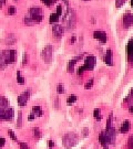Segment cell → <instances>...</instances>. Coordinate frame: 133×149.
<instances>
[{
    "mask_svg": "<svg viewBox=\"0 0 133 149\" xmlns=\"http://www.w3.org/2000/svg\"><path fill=\"white\" fill-rule=\"evenodd\" d=\"M64 31H65V29H64V27L62 24H59V23H54V24H53L52 34L57 38V39H61V38L63 37Z\"/></svg>",
    "mask_w": 133,
    "mask_h": 149,
    "instance_id": "obj_9",
    "label": "cell"
},
{
    "mask_svg": "<svg viewBox=\"0 0 133 149\" xmlns=\"http://www.w3.org/2000/svg\"><path fill=\"white\" fill-rule=\"evenodd\" d=\"M8 134H9V136L11 137V139H12V140H15V141H17V140H18L16 134H15V132H13L12 129H9V130H8Z\"/></svg>",
    "mask_w": 133,
    "mask_h": 149,
    "instance_id": "obj_38",
    "label": "cell"
},
{
    "mask_svg": "<svg viewBox=\"0 0 133 149\" xmlns=\"http://www.w3.org/2000/svg\"><path fill=\"white\" fill-rule=\"evenodd\" d=\"M103 61H104V63H106V65H109V66H112V65H113V52H112L111 49H108L106 51Z\"/></svg>",
    "mask_w": 133,
    "mask_h": 149,
    "instance_id": "obj_15",
    "label": "cell"
},
{
    "mask_svg": "<svg viewBox=\"0 0 133 149\" xmlns=\"http://www.w3.org/2000/svg\"><path fill=\"white\" fill-rule=\"evenodd\" d=\"M75 40H77V38H75V36H72V37L70 38V40H69L70 44H75Z\"/></svg>",
    "mask_w": 133,
    "mask_h": 149,
    "instance_id": "obj_41",
    "label": "cell"
},
{
    "mask_svg": "<svg viewBox=\"0 0 133 149\" xmlns=\"http://www.w3.org/2000/svg\"><path fill=\"white\" fill-rule=\"evenodd\" d=\"M81 58H82V54L79 55V56H77V58H75V59L70 60L69 63H68V66H67V70H68V72H69V73H72V72L75 71V65L77 64V62H78Z\"/></svg>",
    "mask_w": 133,
    "mask_h": 149,
    "instance_id": "obj_16",
    "label": "cell"
},
{
    "mask_svg": "<svg viewBox=\"0 0 133 149\" xmlns=\"http://www.w3.org/2000/svg\"><path fill=\"white\" fill-rule=\"evenodd\" d=\"M22 126V112H18V119H17V127L20 128Z\"/></svg>",
    "mask_w": 133,
    "mask_h": 149,
    "instance_id": "obj_27",
    "label": "cell"
},
{
    "mask_svg": "<svg viewBox=\"0 0 133 149\" xmlns=\"http://www.w3.org/2000/svg\"><path fill=\"white\" fill-rule=\"evenodd\" d=\"M128 149H133V135H131L128 139Z\"/></svg>",
    "mask_w": 133,
    "mask_h": 149,
    "instance_id": "obj_39",
    "label": "cell"
},
{
    "mask_svg": "<svg viewBox=\"0 0 133 149\" xmlns=\"http://www.w3.org/2000/svg\"><path fill=\"white\" fill-rule=\"evenodd\" d=\"M30 96H31V90H30V88H28V90L23 91L21 94L18 96V98H17V102H18L19 106H21V107L26 106L27 103L29 102V98H30Z\"/></svg>",
    "mask_w": 133,
    "mask_h": 149,
    "instance_id": "obj_6",
    "label": "cell"
},
{
    "mask_svg": "<svg viewBox=\"0 0 133 149\" xmlns=\"http://www.w3.org/2000/svg\"><path fill=\"white\" fill-rule=\"evenodd\" d=\"M129 112H130L133 115V104H131V105L129 106Z\"/></svg>",
    "mask_w": 133,
    "mask_h": 149,
    "instance_id": "obj_48",
    "label": "cell"
},
{
    "mask_svg": "<svg viewBox=\"0 0 133 149\" xmlns=\"http://www.w3.org/2000/svg\"><path fill=\"white\" fill-rule=\"evenodd\" d=\"M127 56H128L129 62L133 64V38L129 40L128 44H127Z\"/></svg>",
    "mask_w": 133,
    "mask_h": 149,
    "instance_id": "obj_13",
    "label": "cell"
},
{
    "mask_svg": "<svg viewBox=\"0 0 133 149\" xmlns=\"http://www.w3.org/2000/svg\"><path fill=\"white\" fill-rule=\"evenodd\" d=\"M9 107V100L5 96H0V111Z\"/></svg>",
    "mask_w": 133,
    "mask_h": 149,
    "instance_id": "obj_20",
    "label": "cell"
},
{
    "mask_svg": "<svg viewBox=\"0 0 133 149\" xmlns=\"http://www.w3.org/2000/svg\"><path fill=\"white\" fill-rule=\"evenodd\" d=\"M28 15L34 22V24H38L43 20V12L40 7H32L28 11Z\"/></svg>",
    "mask_w": 133,
    "mask_h": 149,
    "instance_id": "obj_3",
    "label": "cell"
},
{
    "mask_svg": "<svg viewBox=\"0 0 133 149\" xmlns=\"http://www.w3.org/2000/svg\"><path fill=\"white\" fill-rule=\"evenodd\" d=\"M59 20H60V17L54 12V13H51V15H50V18H49V23H50V24H54V23H57Z\"/></svg>",
    "mask_w": 133,
    "mask_h": 149,
    "instance_id": "obj_22",
    "label": "cell"
},
{
    "mask_svg": "<svg viewBox=\"0 0 133 149\" xmlns=\"http://www.w3.org/2000/svg\"><path fill=\"white\" fill-rule=\"evenodd\" d=\"M131 7L133 8V0H131Z\"/></svg>",
    "mask_w": 133,
    "mask_h": 149,
    "instance_id": "obj_49",
    "label": "cell"
},
{
    "mask_svg": "<svg viewBox=\"0 0 133 149\" xmlns=\"http://www.w3.org/2000/svg\"><path fill=\"white\" fill-rule=\"evenodd\" d=\"M17 82H18V84H20V85H23L25 84V77L21 75V72L18 70L17 71Z\"/></svg>",
    "mask_w": 133,
    "mask_h": 149,
    "instance_id": "obj_25",
    "label": "cell"
},
{
    "mask_svg": "<svg viewBox=\"0 0 133 149\" xmlns=\"http://www.w3.org/2000/svg\"><path fill=\"white\" fill-rule=\"evenodd\" d=\"M33 119H36V116H34V114L33 113H30V115H29V117H28V120H33Z\"/></svg>",
    "mask_w": 133,
    "mask_h": 149,
    "instance_id": "obj_43",
    "label": "cell"
},
{
    "mask_svg": "<svg viewBox=\"0 0 133 149\" xmlns=\"http://www.w3.org/2000/svg\"><path fill=\"white\" fill-rule=\"evenodd\" d=\"M133 100V87L131 88V91H130V93H129V95L127 96V98L124 100V102L125 103H130V102Z\"/></svg>",
    "mask_w": 133,
    "mask_h": 149,
    "instance_id": "obj_35",
    "label": "cell"
},
{
    "mask_svg": "<svg viewBox=\"0 0 133 149\" xmlns=\"http://www.w3.org/2000/svg\"><path fill=\"white\" fill-rule=\"evenodd\" d=\"M93 83H94V79H90V80L85 83L84 88H85V90H90L91 87L93 86Z\"/></svg>",
    "mask_w": 133,
    "mask_h": 149,
    "instance_id": "obj_30",
    "label": "cell"
},
{
    "mask_svg": "<svg viewBox=\"0 0 133 149\" xmlns=\"http://www.w3.org/2000/svg\"><path fill=\"white\" fill-rule=\"evenodd\" d=\"M99 141H100V145L103 147V149H109L110 143H109V139H108V137H106V134L104 130L101 132L100 135H99Z\"/></svg>",
    "mask_w": 133,
    "mask_h": 149,
    "instance_id": "obj_14",
    "label": "cell"
},
{
    "mask_svg": "<svg viewBox=\"0 0 133 149\" xmlns=\"http://www.w3.org/2000/svg\"><path fill=\"white\" fill-rule=\"evenodd\" d=\"M8 66L7 56H6V50L0 52V70H4Z\"/></svg>",
    "mask_w": 133,
    "mask_h": 149,
    "instance_id": "obj_18",
    "label": "cell"
},
{
    "mask_svg": "<svg viewBox=\"0 0 133 149\" xmlns=\"http://www.w3.org/2000/svg\"><path fill=\"white\" fill-rule=\"evenodd\" d=\"M13 1H15V2H17V1H19V0H13Z\"/></svg>",
    "mask_w": 133,
    "mask_h": 149,
    "instance_id": "obj_51",
    "label": "cell"
},
{
    "mask_svg": "<svg viewBox=\"0 0 133 149\" xmlns=\"http://www.w3.org/2000/svg\"><path fill=\"white\" fill-rule=\"evenodd\" d=\"M56 13H57L59 17L62 16V13H63V6L59 5L58 7H57V12H56Z\"/></svg>",
    "mask_w": 133,
    "mask_h": 149,
    "instance_id": "obj_37",
    "label": "cell"
},
{
    "mask_svg": "<svg viewBox=\"0 0 133 149\" xmlns=\"http://www.w3.org/2000/svg\"><path fill=\"white\" fill-rule=\"evenodd\" d=\"M15 117V111L13 108L8 107L6 109L0 111V120H6V122H11Z\"/></svg>",
    "mask_w": 133,
    "mask_h": 149,
    "instance_id": "obj_5",
    "label": "cell"
},
{
    "mask_svg": "<svg viewBox=\"0 0 133 149\" xmlns=\"http://www.w3.org/2000/svg\"><path fill=\"white\" fill-rule=\"evenodd\" d=\"M112 119H113V113H110L109 118H108V122H106V128H109V127H111V126H112Z\"/></svg>",
    "mask_w": 133,
    "mask_h": 149,
    "instance_id": "obj_34",
    "label": "cell"
},
{
    "mask_svg": "<svg viewBox=\"0 0 133 149\" xmlns=\"http://www.w3.org/2000/svg\"><path fill=\"white\" fill-rule=\"evenodd\" d=\"M6 56H7V62L9 64L16 63L17 60V51L16 50H6Z\"/></svg>",
    "mask_w": 133,
    "mask_h": 149,
    "instance_id": "obj_12",
    "label": "cell"
},
{
    "mask_svg": "<svg viewBox=\"0 0 133 149\" xmlns=\"http://www.w3.org/2000/svg\"><path fill=\"white\" fill-rule=\"evenodd\" d=\"M41 2L47 7H51L57 2V0H41Z\"/></svg>",
    "mask_w": 133,
    "mask_h": 149,
    "instance_id": "obj_28",
    "label": "cell"
},
{
    "mask_svg": "<svg viewBox=\"0 0 133 149\" xmlns=\"http://www.w3.org/2000/svg\"><path fill=\"white\" fill-rule=\"evenodd\" d=\"M54 146V143H53L52 140H48V147H49V149H51Z\"/></svg>",
    "mask_w": 133,
    "mask_h": 149,
    "instance_id": "obj_44",
    "label": "cell"
},
{
    "mask_svg": "<svg viewBox=\"0 0 133 149\" xmlns=\"http://www.w3.org/2000/svg\"><path fill=\"white\" fill-rule=\"evenodd\" d=\"M96 58L94 55H88L84 60V63H83V68L85 71H92V70L96 68Z\"/></svg>",
    "mask_w": 133,
    "mask_h": 149,
    "instance_id": "obj_7",
    "label": "cell"
},
{
    "mask_svg": "<svg viewBox=\"0 0 133 149\" xmlns=\"http://www.w3.org/2000/svg\"><path fill=\"white\" fill-rule=\"evenodd\" d=\"M31 113H33L34 114V116L36 117H42V115H43V111H42V108L40 106H33L32 107V111Z\"/></svg>",
    "mask_w": 133,
    "mask_h": 149,
    "instance_id": "obj_21",
    "label": "cell"
},
{
    "mask_svg": "<svg viewBox=\"0 0 133 149\" xmlns=\"http://www.w3.org/2000/svg\"><path fill=\"white\" fill-rule=\"evenodd\" d=\"M124 3H125V0H115V8L120 9Z\"/></svg>",
    "mask_w": 133,
    "mask_h": 149,
    "instance_id": "obj_36",
    "label": "cell"
},
{
    "mask_svg": "<svg viewBox=\"0 0 133 149\" xmlns=\"http://www.w3.org/2000/svg\"><path fill=\"white\" fill-rule=\"evenodd\" d=\"M23 22H25V24L29 26V27L34 24V22L32 21V19L29 17V15H26V16H25V18H23Z\"/></svg>",
    "mask_w": 133,
    "mask_h": 149,
    "instance_id": "obj_26",
    "label": "cell"
},
{
    "mask_svg": "<svg viewBox=\"0 0 133 149\" xmlns=\"http://www.w3.org/2000/svg\"><path fill=\"white\" fill-rule=\"evenodd\" d=\"M32 132H33V135H34L36 139H39L40 137H41V130H40L38 127L33 128V129H32Z\"/></svg>",
    "mask_w": 133,
    "mask_h": 149,
    "instance_id": "obj_29",
    "label": "cell"
},
{
    "mask_svg": "<svg viewBox=\"0 0 133 149\" xmlns=\"http://www.w3.org/2000/svg\"><path fill=\"white\" fill-rule=\"evenodd\" d=\"M41 59L44 61V63L50 64L53 59V47L51 44L46 45L41 51Z\"/></svg>",
    "mask_w": 133,
    "mask_h": 149,
    "instance_id": "obj_4",
    "label": "cell"
},
{
    "mask_svg": "<svg viewBox=\"0 0 133 149\" xmlns=\"http://www.w3.org/2000/svg\"><path fill=\"white\" fill-rule=\"evenodd\" d=\"M106 137L109 139V143L110 145H114L115 144V140H117V129L111 126L109 128H106Z\"/></svg>",
    "mask_w": 133,
    "mask_h": 149,
    "instance_id": "obj_8",
    "label": "cell"
},
{
    "mask_svg": "<svg viewBox=\"0 0 133 149\" xmlns=\"http://www.w3.org/2000/svg\"><path fill=\"white\" fill-rule=\"evenodd\" d=\"M93 117L98 122H100L102 119V115H101V111H100V108H96L94 111H93Z\"/></svg>",
    "mask_w": 133,
    "mask_h": 149,
    "instance_id": "obj_23",
    "label": "cell"
},
{
    "mask_svg": "<svg viewBox=\"0 0 133 149\" xmlns=\"http://www.w3.org/2000/svg\"><path fill=\"white\" fill-rule=\"evenodd\" d=\"M77 100H78V97H77V95H69L68 97H67V104L68 105H72V104H75V102H77Z\"/></svg>",
    "mask_w": 133,
    "mask_h": 149,
    "instance_id": "obj_24",
    "label": "cell"
},
{
    "mask_svg": "<svg viewBox=\"0 0 133 149\" xmlns=\"http://www.w3.org/2000/svg\"><path fill=\"white\" fill-rule=\"evenodd\" d=\"M16 12H17V8L15 7V6L9 7V9H8V15H9V16H13V15H16Z\"/></svg>",
    "mask_w": 133,
    "mask_h": 149,
    "instance_id": "obj_33",
    "label": "cell"
},
{
    "mask_svg": "<svg viewBox=\"0 0 133 149\" xmlns=\"http://www.w3.org/2000/svg\"><path fill=\"white\" fill-rule=\"evenodd\" d=\"M28 63H29V55L26 52L23 53V58H22V66H26Z\"/></svg>",
    "mask_w": 133,
    "mask_h": 149,
    "instance_id": "obj_32",
    "label": "cell"
},
{
    "mask_svg": "<svg viewBox=\"0 0 133 149\" xmlns=\"http://www.w3.org/2000/svg\"><path fill=\"white\" fill-rule=\"evenodd\" d=\"M64 91H65L64 90V85L62 83H60V84L57 85V93H58V94H63Z\"/></svg>",
    "mask_w": 133,
    "mask_h": 149,
    "instance_id": "obj_31",
    "label": "cell"
},
{
    "mask_svg": "<svg viewBox=\"0 0 133 149\" xmlns=\"http://www.w3.org/2000/svg\"><path fill=\"white\" fill-rule=\"evenodd\" d=\"M93 38L98 40L101 44H106L108 42V36L104 31H94L93 32Z\"/></svg>",
    "mask_w": 133,
    "mask_h": 149,
    "instance_id": "obj_11",
    "label": "cell"
},
{
    "mask_svg": "<svg viewBox=\"0 0 133 149\" xmlns=\"http://www.w3.org/2000/svg\"><path fill=\"white\" fill-rule=\"evenodd\" d=\"M123 27L125 29H130L133 26V15L131 12H125L123 16Z\"/></svg>",
    "mask_w": 133,
    "mask_h": 149,
    "instance_id": "obj_10",
    "label": "cell"
},
{
    "mask_svg": "<svg viewBox=\"0 0 133 149\" xmlns=\"http://www.w3.org/2000/svg\"><path fill=\"white\" fill-rule=\"evenodd\" d=\"M6 144V139L5 138H0V149L2 148Z\"/></svg>",
    "mask_w": 133,
    "mask_h": 149,
    "instance_id": "obj_42",
    "label": "cell"
},
{
    "mask_svg": "<svg viewBox=\"0 0 133 149\" xmlns=\"http://www.w3.org/2000/svg\"><path fill=\"white\" fill-rule=\"evenodd\" d=\"M88 132H89V129H88V128H83V136H84V137H87V136H88Z\"/></svg>",
    "mask_w": 133,
    "mask_h": 149,
    "instance_id": "obj_46",
    "label": "cell"
},
{
    "mask_svg": "<svg viewBox=\"0 0 133 149\" xmlns=\"http://www.w3.org/2000/svg\"><path fill=\"white\" fill-rule=\"evenodd\" d=\"M130 128H131V122H130L129 119H125V120L121 124V126H120V129H119V130H120V133L121 134H125L130 130Z\"/></svg>",
    "mask_w": 133,
    "mask_h": 149,
    "instance_id": "obj_17",
    "label": "cell"
},
{
    "mask_svg": "<svg viewBox=\"0 0 133 149\" xmlns=\"http://www.w3.org/2000/svg\"><path fill=\"white\" fill-rule=\"evenodd\" d=\"M18 144L20 146V149H30L29 148V145L27 143H22V141H18Z\"/></svg>",
    "mask_w": 133,
    "mask_h": 149,
    "instance_id": "obj_40",
    "label": "cell"
},
{
    "mask_svg": "<svg viewBox=\"0 0 133 149\" xmlns=\"http://www.w3.org/2000/svg\"><path fill=\"white\" fill-rule=\"evenodd\" d=\"M82 1H90V0H82Z\"/></svg>",
    "mask_w": 133,
    "mask_h": 149,
    "instance_id": "obj_50",
    "label": "cell"
},
{
    "mask_svg": "<svg viewBox=\"0 0 133 149\" xmlns=\"http://www.w3.org/2000/svg\"><path fill=\"white\" fill-rule=\"evenodd\" d=\"M17 42V38L16 36L13 34V33H10V34H8L5 39V43L6 44H8V45H12V44H15Z\"/></svg>",
    "mask_w": 133,
    "mask_h": 149,
    "instance_id": "obj_19",
    "label": "cell"
},
{
    "mask_svg": "<svg viewBox=\"0 0 133 149\" xmlns=\"http://www.w3.org/2000/svg\"><path fill=\"white\" fill-rule=\"evenodd\" d=\"M6 2H7V0H0V9L6 5Z\"/></svg>",
    "mask_w": 133,
    "mask_h": 149,
    "instance_id": "obj_45",
    "label": "cell"
},
{
    "mask_svg": "<svg viewBox=\"0 0 133 149\" xmlns=\"http://www.w3.org/2000/svg\"><path fill=\"white\" fill-rule=\"evenodd\" d=\"M54 106H56V108H59V98H58V97L56 98V102H54Z\"/></svg>",
    "mask_w": 133,
    "mask_h": 149,
    "instance_id": "obj_47",
    "label": "cell"
},
{
    "mask_svg": "<svg viewBox=\"0 0 133 149\" xmlns=\"http://www.w3.org/2000/svg\"><path fill=\"white\" fill-rule=\"evenodd\" d=\"M63 23L67 30H72L75 28L77 24V15H75V10L72 8H68L67 12L64 13L63 16Z\"/></svg>",
    "mask_w": 133,
    "mask_h": 149,
    "instance_id": "obj_1",
    "label": "cell"
},
{
    "mask_svg": "<svg viewBox=\"0 0 133 149\" xmlns=\"http://www.w3.org/2000/svg\"><path fill=\"white\" fill-rule=\"evenodd\" d=\"M79 143V135L75 133H67L62 137V144L65 149L73 148Z\"/></svg>",
    "mask_w": 133,
    "mask_h": 149,
    "instance_id": "obj_2",
    "label": "cell"
}]
</instances>
